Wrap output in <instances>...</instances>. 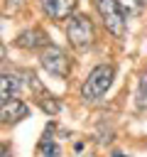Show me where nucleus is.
Instances as JSON below:
<instances>
[{
  "mask_svg": "<svg viewBox=\"0 0 147 157\" xmlns=\"http://www.w3.org/2000/svg\"><path fill=\"white\" fill-rule=\"evenodd\" d=\"M113 76H115V69H113L110 64H100V66H96V69L88 74V78L83 81V86H81V96H83L86 101H100V98L105 96V91L110 88Z\"/></svg>",
  "mask_w": 147,
  "mask_h": 157,
  "instance_id": "obj_1",
  "label": "nucleus"
},
{
  "mask_svg": "<svg viewBox=\"0 0 147 157\" xmlns=\"http://www.w3.org/2000/svg\"><path fill=\"white\" fill-rule=\"evenodd\" d=\"M96 2V10L105 25V29L113 34V37H123L125 34V10L120 5V0H93Z\"/></svg>",
  "mask_w": 147,
  "mask_h": 157,
  "instance_id": "obj_2",
  "label": "nucleus"
},
{
  "mask_svg": "<svg viewBox=\"0 0 147 157\" xmlns=\"http://www.w3.org/2000/svg\"><path fill=\"white\" fill-rule=\"evenodd\" d=\"M66 37L76 49H88L96 39V29L93 22L88 20V15H74L69 17V27H66Z\"/></svg>",
  "mask_w": 147,
  "mask_h": 157,
  "instance_id": "obj_3",
  "label": "nucleus"
},
{
  "mask_svg": "<svg viewBox=\"0 0 147 157\" xmlns=\"http://www.w3.org/2000/svg\"><path fill=\"white\" fill-rule=\"evenodd\" d=\"M39 64L44 66V71H49V74L56 76V78H66L69 71H71V61H69L66 52L59 49V47H54V44H47V47L42 49Z\"/></svg>",
  "mask_w": 147,
  "mask_h": 157,
  "instance_id": "obj_4",
  "label": "nucleus"
},
{
  "mask_svg": "<svg viewBox=\"0 0 147 157\" xmlns=\"http://www.w3.org/2000/svg\"><path fill=\"white\" fill-rule=\"evenodd\" d=\"M27 113H29L27 103H22V101H17V98L2 101V105H0V123H5V125L20 123V120L27 118Z\"/></svg>",
  "mask_w": 147,
  "mask_h": 157,
  "instance_id": "obj_5",
  "label": "nucleus"
},
{
  "mask_svg": "<svg viewBox=\"0 0 147 157\" xmlns=\"http://www.w3.org/2000/svg\"><path fill=\"white\" fill-rule=\"evenodd\" d=\"M15 44L22 47V49H44V47L49 44V37H47L44 29H39V27H29V29H24V32L17 34Z\"/></svg>",
  "mask_w": 147,
  "mask_h": 157,
  "instance_id": "obj_6",
  "label": "nucleus"
},
{
  "mask_svg": "<svg viewBox=\"0 0 147 157\" xmlns=\"http://www.w3.org/2000/svg\"><path fill=\"white\" fill-rule=\"evenodd\" d=\"M78 0H42V10L49 20H66L76 10Z\"/></svg>",
  "mask_w": 147,
  "mask_h": 157,
  "instance_id": "obj_7",
  "label": "nucleus"
},
{
  "mask_svg": "<svg viewBox=\"0 0 147 157\" xmlns=\"http://www.w3.org/2000/svg\"><path fill=\"white\" fill-rule=\"evenodd\" d=\"M22 91V78L17 74H0V101H10Z\"/></svg>",
  "mask_w": 147,
  "mask_h": 157,
  "instance_id": "obj_8",
  "label": "nucleus"
},
{
  "mask_svg": "<svg viewBox=\"0 0 147 157\" xmlns=\"http://www.w3.org/2000/svg\"><path fill=\"white\" fill-rule=\"evenodd\" d=\"M51 130H54V125H49V128L44 130V137H42V142H39V150L44 152V157H59V147H56V142L51 140Z\"/></svg>",
  "mask_w": 147,
  "mask_h": 157,
  "instance_id": "obj_9",
  "label": "nucleus"
},
{
  "mask_svg": "<svg viewBox=\"0 0 147 157\" xmlns=\"http://www.w3.org/2000/svg\"><path fill=\"white\" fill-rule=\"evenodd\" d=\"M137 101H135V105H137V110H147V69L142 71V76H140V83H137V96H135Z\"/></svg>",
  "mask_w": 147,
  "mask_h": 157,
  "instance_id": "obj_10",
  "label": "nucleus"
},
{
  "mask_svg": "<svg viewBox=\"0 0 147 157\" xmlns=\"http://www.w3.org/2000/svg\"><path fill=\"white\" fill-rule=\"evenodd\" d=\"M39 105H42L44 113H51V115L59 113V101H56L54 96H42V98H39Z\"/></svg>",
  "mask_w": 147,
  "mask_h": 157,
  "instance_id": "obj_11",
  "label": "nucleus"
},
{
  "mask_svg": "<svg viewBox=\"0 0 147 157\" xmlns=\"http://www.w3.org/2000/svg\"><path fill=\"white\" fill-rule=\"evenodd\" d=\"M5 2H7V7H10V10H20L27 0H5Z\"/></svg>",
  "mask_w": 147,
  "mask_h": 157,
  "instance_id": "obj_12",
  "label": "nucleus"
},
{
  "mask_svg": "<svg viewBox=\"0 0 147 157\" xmlns=\"http://www.w3.org/2000/svg\"><path fill=\"white\" fill-rule=\"evenodd\" d=\"M0 157H10V147L0 142Z\"/></svg>",
  "mask_w": 147,
  "mask_h": 157,
  "instance_id": "obj_13",
  "label": "nucleus"
},
{
  "mask_svg": "<svg viewBox=\"0 0 147 157\" xmlns=\"http://www.w3.org/2000/svg\"><path fill=\"white\" fill-rule=\"evenodd\" d=\"M5 59V47H2V42H0V61Z\"/></svg>",
  "mask_w": 147,
  "mask_h": 157,
  "instance_id": "obj_14",
  "label": "nucleus"
},
{
  "mask_svg": "<svg viewBox=\"0 0 147 157\" xmlns=\"http://www.w3.org/2000/svg\"><path fill=\"white\" fill-rule=\"evenodd\" d=\"M110 157H125V155H123V152H113Z\"/></svg>",
  "mask_w": 147,
  "mask_h": 157,
  "instance_id": "obj_15",
  "label": "nucleus"
},
{
  "mask_svg": "<svg viewBox=\"0 0 147 157\" xmlns=\"http://www.w3.org/2000/svg\"><path fill=\"white\" fill-rule=\"evenodd\" d=\"M137 2H140V7H142V5H147V0H137Z\"/></svg>",
  "mask_w": 147,
  "mask_h": 157,
  "instance_id": "obj_16",
  "label": "nucleus"
}]
</instances>
